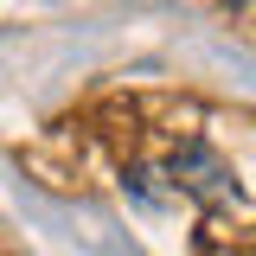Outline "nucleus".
<instances>
[{"mask_svg":"<svg viewBox=\"0 0 256 256\" xmlns=\"http://www.w3.org/2000/svg\"><path fill=\"white\" fill-rule=\"evenodd\" d=\"M160 180H166V192H186L192 205H205V212H237V205H244L237 166H230L212 141H198V134H180V141L166 148Z\"/></svg>","mask_w":256,"mask_h":256,"instance_id":"nucleus-1","label":"nucleus"},{"mask_svg":"<svg viewBox=\"0 0 256 256\" xmlns=\"http://www.w3.org/2000/svg\"><path fill=\"white\" fill-rule=\"evenodd\" d=\"M218 6H250V0H218Z\"/></svg>","mask_w":256,"mask_h":256,"instance_id":"nucleus-2","label":"nucleus"}]
</instances>
